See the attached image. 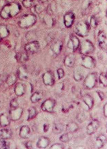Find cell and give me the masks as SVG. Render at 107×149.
Returning a JSON list of instances; mask_svg holds the SVG:
<instances>
[{"mask_svg": "<svg viewBox=\"0 0 107 149\" xmlns=\"http://www.w3.org/2000/svg\"><path fill=\"white\" fill-rule=\"evenodd\" d=\"M57 72L59 79H61L64 76V71L62 68L58 69L57 71Z\"/></svg>", "mask_w": 107, "mask_h": 149, "instance_id": "42", "label": "cell"}, {"mask_svg": "<svg viewBox=\"0 0 107 149\" xmlns=\"http://www.w3.org/2000/svg\"><path fill=\"white\" fill-rule=\"evenodd\" d=\"M64 129V125L62 124L57 123L54 125L52 128V132L55 134H60L63 132Z\"/></svg>", "mask_w": 107, "mask_h": 149, "instance_id": "30", "label": "cell"}, {"mask_svg": "<svg viewBox=\"0 0 107 149\" xmlns=\"http://www.w3.org/2000/svg\"><path fill=\"white\" fill-rule=\"evenodd\" d=\"M14 91L15 94L17 96H23L25 92V86L22 83H18L14 87Z\"/></svg>", "mask_w": 107, "mask_h": 149, "instance_id": "19", "label": "cell"}, {"mask_svg": "<svg viewBox=\"0 0 107 149\" xmlns=\"http://www.w3.org/2000/svg\"><path fill=\"white\" fill-rule=\"evenodd\" d=\"M15 58L18 62L23 63L28 61L29 57L27 53L19 52L16 54Z\"/></svg>", "mask_w": 107, "mask_h": 149, "instance_id": "25", "label": "cell"}, {"mask_svg": "<svg viewBox=\"0 0 107 149\" xmlns=\"http://www.w3.org/2000/svg\"><path fill=\"white\" fill-rule=\"evenodd\" d=\"M42 80L44 84L47 86H52L55 83V78L54 73L51 71H48L42 75Z\"/></svg>", "mask_w": 107, "mask_h": 149, "instance_id": "9", "label": "cell"}, {"mask_svg": "<svg viewBox=\"0 0 107 149\" xmlns=\"http://www.w3.org/2000/svg\"><path fill=\"white\" fill-rule=\"evenodd\" d=\"M79 129L78 124L76 123L70 122L66 126V131L68 133H74Z\"/></svg>", "mask_w": 107, "mask_h": 149, "instance_id": "28", "label": "cell"}, {"mask_svg": "<svg viewBox=\"0 0 107 149\" xmlns=\"http://www.w3.org/2000/svg\"><path fill=\"white\" fill-rule=\"evenodd\" d=\"M107 73L102 72L100 74L99 77V82L105 87H107Z\"/></svg>", "mask_w": 107, "mask_h": 149, "instance_id": "32", "label": "cell"}, {"mask_svg": "<svg viewBox=\"0 0 107 149\" xmlns=\"http://www.w3.org/2000/svg\"><path fill=\"white\" fill-rule=\"evenodd\" d=\"M17 74L20 80L25 81L28 79V71L25 65L20 66L17 70Z\"/></svg>", "mask_w": 107, "mask_h": 149, "instance_id": "16", "label": "cell"}, {"mask_svg": "<svg viewBox=\"0 0 107 149\" xmlns=\"http://www.w3.org/2000/svg\"><path fill=\"white\" fill-rule=\"evenodd\" d=\"M22 3L24 7L29 8L33 5L34 0H23Z\"/></svg>", "mask_w": 107, "mask_h": 149, "instance_id": "37", "label": "cell"}, {"mask_svg": "<svg viewBox=\"0 0 107 149\" xmlns=\"http://www.w3.org/2000/svg\"><path fill=\"white\" fill-rule=\"evenodd\" d=\"M75 15L73 13H67L64 16V23L67 28H70L74 23Z\"/></svg>", "mask_w": 107, "mask_h": 149, "instance_id": "14", "label": "cell"}, {"mask_svg": "<svg viewBox=\"0 0 107 149\" xmlns=\"http://www.w3.org/2000/svg\"><path fill=\"white\" fill-rule=\"evenodd\" d=\"M5 81L8 86H12L16 82L17 76L14 74H10L6 77Z\"/></svg>", "mask_w": 107, "mask_h": 149, "instance_id": "29", "label": "cell"}, {"mask_svg": "<svg viewBox=\"0 0 107 149\" xmlns=\"http://www.w3.org/2000/svg\"><path fill=\"white\" fill-rule=\"evenodd\" d=\"M4 80H6V79H4V76H3V75H0V86L3 84Z\"/></svg>", "mask_w": 107, "mask_h": 149, "instance_id": "46", "label": "cell"}, {"mask_svg": "<svg viewBox=\"0 0 107 149\" xmlns=\"http://www.w3.org/2000/svg\"><path fill=\"white\" fill-rule=\"evenodd\" d=\"M82 100L84 103L88 106V108L91 109L94 105V100L92 96L89 94H85L83 96Z\"/></svg>", "mask_w": 107, "mask_h": 149, "instance_id": "23", "label": "cell"}, {"mask_svg": "<svg viewBox=\"0 0 107 149\" xmlns=\"http://www.w3.org/2000/svg\"><path fill=\"white\" fill-rule=\"evenodd\" d=\"M5 1H6L7 3H10L13 2V0H5Z\"/></svg>", "mask_w": 107, "mask_h": 149, "instance_id": "48", "label": "cell"}, {"mask_svg": "<svg viewBox=\"0 0 107 149\" xmlns=\"http://www.w3.org/2000/svg\"><path fill=\"white\" fill-rule=\"evenodd\" d=\"M63 47V42L61 41L57 40L52 43L51 47V49L54 54L58 56L61 52Z\"/></svg>", "mask_w": 107, "mask_h": 149, "instance_id": "15", "label": "cell"}, {"mask_svg": "<svg viewBox=\"0 0 107 149\" xmlns=\"http://www.w3.org/2000/svg\"><path fill=\"white\" fill-rule=\"evenodd\" d=\"M13 132L8 129H4L0 130V140L10 139L12 137Z\"/></svg>", "mask_w": 107, "mask_h": 149, "instance_id": "22", "label": "cell"}, {"mask_svg": "<svg viewBox=\"0 0 107 149\" xmlns=\"http://www.w3.org/2000/svg\"><path fill=\"white\" fill-rule=\"evenodd\" d=\"M56 104L55 100L48 99L45 100L41 105V109L44 112L51 113L54 111V108Z\"/></svg>", "mask_w": 107, "mask_h": 149, "instance_id": "7", "label": "cell"}, {"mask_svg": "<svg viewBox=\"0 0 107 149\" xmlns=\"http://www.w3.org/2000/svg\"><path fill=\"white\" fill-rule=\"evenodd\" d=\"M84 76V71L80 67H78L74 70L73 77L74 80L77 81H80L83 79Z\"/></svg>", "mask_w": 107, "mask_h": 149, "instance_id": "20", "label": "cell"}, {"mask_svg": "<svg viewBox=\"0 0 107 149\" xmlns=\"http://www.w3.org/2000/svg\"><path fill=\"white\" fill-rule=\"evenodd\" d=\"M26 147L28 149H32V141H29L26 143Z\"/></svg>", "mask_w": 107, "mask_h": 149, "instance_id": "45", "label": "cell"}, {"mask_svg": "<svg viewBox=\"0 0 107 149\" xmlns=\"http://www.w3.org/2000/svg\"><path fill=\"white\" fill-rule=\"evenodd\" d=\"M28 120H31L33 118L36 116L37 114V111L34 107H31L28 109Z\"/></svg>", "mask_w": 107, "mask_h": 149, "instance_id": "33", "label": "cell"}, {"mask_svg": "<svg viewBox=\"0 0 107 149\" xmlns=\"http://www.w3.org/2000/svg\"><path fill=\"white\" fill-rule=\"evenodd\" d=\"M95 60L91 56L85 55L82 58V65L83 67L88 69H92L96 66Z\"/></svg>", "mask_w": 107, "mask_h": 149, "instance_id": "6", "label": "cell"}, {"mask_svg": "<svg viewBox=\"0 0 107 149\" xmlns=\"http://www.w3.org/2000/svg\"><path fill=\"white\" fill-rule=\"evenodd\" d=\"M64 147L63 144H61V143H54L53 145H51V146L50 147V149H63Z\"/></svg>", "mask_w": 107, "mask_h": 149, "instance_id": "41", "label": "cell"}, {"mask_svg": "<svg viewBox=\"0 0 107 149\" xmlns=\"http://www.w3.org/2000/svg\"><path fill=\"white\" fill-rule=\"evenodd\" d=\"M98 78L97 72H92L88 74L83 82L84 87L89 90L94 88L97 84Z\"/></svg>", "mask_w": 107, "mask_h": 149, "instance_id": "4", "label": "cell"}, {"mask_svg": "<svg viewBox=\"0 0 107 149\" xmlns=\"http://www.w3.org/2000/svg\"><path fill=\"white\" fill-rule=\"evenodd\" d=\"M98 25V21L97 18L94 16L92 17L90 20V25L93 28H96Z\"/></svg>", "mask_w": 107, "mask_h": 149, "instance_id": "36", "label": "cell"}, {"mask_svg": "<svg viewBox=\"0 0 107 149\" xmlns=\"http://www.w3.org/2000/svg\"><path fill=\"white\" fill-rule=\"evenodd\" d=\"M37 21V17L33 14H25L18 20V24L22 29H27L32 27Z\"/></svg>", "mask_w": 107, "mask_h": 149, "instance_id": "2", "label": "cell"}, {"mask_svg": "<svg viewBox=\"0 0 107 149\" xmlns=\"http://www.w3.org/2000/svg\"><path fill=\"white\" fill-rule=\"evenodd\" d=\"M89 25L86 21L79 22L75 26V32L80 37H86L89 33Z\"/></svg>", "mask_w": 107, "mask_h": 149, "instance_id": "3", "label": "cell"}, {"mask_svg": "<svg viewBox=\"0 0 107 149\" xmlns=\"http://www.w3.org/2000/svg\"><path fill=\"white\" fill-rule=\"evenodd\" d=\"M97 92L101 100H103L104 99L105 96L104 93L103 92L101 91H97Z\"/></svg>", "mask_w": 107, "mask_h": 149, "instance_id": "43", "label": "cell"}, {"mask_svg": "<svg viewBox=\"0 0 107 149\" xmlns=\"http://www.w3.org/2000/svg\"><path fill=\"white\" fill-rule=\"evenodd\" d=\"M30 133L31 130L29 127L27 125H23L20 130L19 135L22 138L26 139L29 137Z\"/></svg>", "mask_w": 107, "mask_h": 149, "instance_id": "21", "label": "cell"}, {"mask_svg": "<svg viewBox=\"0 0 107 149\" xmlns=\"http://www.w3.org/2000/svg\"><path fill=\"white\" fill-rule=\"evenodd\" d=\"M80 44V43L79 38L75 36L72 35L70 36V38L68 41L67 47L70 49L75 51L79 48Z\"/></svg>", "mask_w": 107, "mask_h": 149, "instance_id": "11", "label": "cell"}, {"mask_svg": "<svg viewBox=\"0 0 107 149\" xmlns=\"http://www.w3.org/2000/svg\"><path fill=\"white\" fill-rule=\"evenodd\" d=\"M103 112L105 116L107 118V103H106L103 107Z\"/></svg>", "mask_w": 107, "mask_h": 149, "instance_id": "44", "label": "cell"}, {"mask_svg": "<svg viewBox=\"0 0 107 149\" xmlns=\"http://www.w3.org/2000/svg\"><path fill=\"white\" fill-rule=\"evenodd\" d=\"M99 45L103 49H107V36L103 31H99L98 36Z\"/></svg>", "mask_w": 107, "mask_h": 149, "instance_id": "13", "label": "cell"}, {"mask_svg": "<svg viewBox=\"0 0 107 149\" xmlns=\"http://www.w3.org/2000/svg\"><path fill=\"white\" fill-rule=\"evenodd\" d=\"M10 122L9 117L5 114L0 115V125L2 127H6L10 125Z\"/></svg>", "mask_w": 107, "mask_h": 149, "instance_id": "27", "label": "cell"}, {"mask_svg": "<svg viewBox=\"0 0 107 149\" xmlns=\"http://www.w3.org/2000/svg\"><path fill=\"white\" fill-rule=\"evenodd\" d=\"M100 126V123L98 120H92L86 128V132L89 135H91L95 132Z\"/></svg>", "mask_w": 107, "mask_h": 149, "instance_id": "12", "label": "cell"}, {"mask_svg": "<svg viewBox=\"0 0 107 149\" xmlns=\"http://www.w3.org/2000/svg\"><path fill=\"white\" fill-rule=\"evenodd\" d=\"M40 1L41 3H47L48 1V0H40Z\"/></svg>", "mask_w": 107, "mask_h": 149, "instance_id": "47", "label": "cell"}, {"mask_svg": "<svg viewBox=\"0 0 107 149\" xmlns=\"http://www.w3.org/2000/svg\"><path fill=\"white\" fill-rule=\"evenodd\" d=\"M21 6L17 3H8L0 12V16L4 19H8L15 16L21 10Z\"/></svg>", "mask_w": 107, "mask_h": 149, "instance_id": "1", "label": "cell"}, {"mask_svg": "<svg viewBox=\"0 0 107 149\" xmlns=\"http://www.w3.org/2000/svg\"><path fill=\"white\" fill-rule=\"evenodd\" d=\"M10 148V143L8 141L5 140H0V149H6Z\"/></svg>", "mask_w": 107, "mask_h": 149, "instance_id": "35", "label": "cell"}, {"mask_svg": "<svg viewBox=\"0 0 107 149\" xmlns=\"http://www.w3.org/2000/svg\"><path fill=\"white\" fill-rule=\"evenodd\" d=\"M75 56L74 54H70L65 57L64 60V64L67 67H73L75 63Z\"/></svg>", "mask_w": 107, "mask_h": 149, "instance_id": "18", "label": "cell"}, {"mask_svg": "<svg viewBox=\"0 0 107 149\" xmlns=\"http://www.w3.org/2000/svg\"><path fill=\"white\" fill-rule=\"evenodd\" d=\"M60 140L63 143H67L69 141V135L68 134H63L60 137Z\"/></svg>", "mask_w": 107, "mask_h": 149, "instance_id": "38", "label": "cell"}, {"mask_svg": "<svg viewBox=\"0 0 107 149\" xmlns=\"http://www.w3.org/2000/svg\"><path fill=\"white\" fill-rule=\"evenodd\" d=\"M86 119V114L83 112H80L77 116V120L79 122L82 123L85 121Z\"/></svg>", "mask_w": 107, "mask_h": 149, "instance_id": "34", "label": "cell"}, {"mask_svg": "<svg viewBox=\"0 0 107 149\" xmlns=\"http://www.w3.org/2000/svg\"><path fill=\"white\" fill-rule=\"evenodd\" d=\"M42 98V95L39 92H35L32 95L31 100L32 103H37Z\"/></svg>", "mask_w": 107, "mask_h": 149, "instance_id": "31", "label": "cell"}, {"mask_svg": "<svg viewBox=\"0 0 107 149\" xmlns=\"http://www.w3.org/2000/svg\"><path fill=\"white\" fill-rule=\"evenodd\" d=\"M79 47L80 53L84 56L92 53L95 50L93 44L88 40L83 41L80 44Z\"/></svg>", "mask_w": 107, "mask_h": 149, "instance_id": "5", "label": "cell"}, {"mask_svg": "<svg viewBox=\"0 0 107 149\" xmlns=\"http://www.w3.org/2000/svg\"><path fill=\"white\" fill-rule=\"evenodd\" d=\"M106 141H107V138L105 136V135L104 134L99 135L97 138L96 141V144L97 148L99 149V148L103 147L106 142Z\"/></svg>", "mask_w": 107, "mask_h": 149, "instance_id": "26", "label": "cell"}, {"mask_svg": "<svg viewBox=\"0 0 107 149\" xmlns=\"http://www.w3.org/2000/svg\"><path fill=\"white\" fill-rule=\"evenodd\" d=\"M50 141L49 138L45 136H42L37 141V147L40 149L47 148L50 144Z\"/></svg>", "mask_w": 107, "mask_h": 149, "instance_id": "17", "label": "cell"}, {"mask_svg": "<svg viewBox=\"0 0 107 149\" xmlns=\"http://www.w3.org/2000/svg\"><path fill=\"white\" fill-rule=\"evenodd\" d=\"M10 107L12 109H14L19 107V103L17 99L12 100L10 102Z\"/></svg>", "mask_w": 107, "mask_h": 149, "instance_id": "40", "label": "cell"}, {"mask_svg": "<svg viewBox=\"0 0 107 149\" xmlns=\"http://www.w3.org/2000/svg\"><path fill=\"white\" fill-rule=\"evenodd\" d=\"M10 32L6 26L4 24H0V38L4 39L9 36Z\"/></svg>", "mask_w": 107, "mask_h": 149, "instance_id": "24", "label": "cell"}, {"mask_svg": "<svg viewBox=\"0 0 107 149\" xmlns=\"http://www.w3.org/2000/svg\"><path fill=\"white\" fill-rule=\"evenodd\" d=\"M23 113V109L22 107H16L12 109L10 111V117L13 121H17L21 118L22 114Z\"/></svg>", "mask_w": 107, "mask_h": 149, "instance_id": "10", "label": "cell"}, {"mask_svg": "<svg viewBox=\"0 0 107 149\" xmlns=\"http://www.w3.org/2000/svg\"><path fill=\"white\" fill-rule=\"evenodd\" d=\"M44 6H42V5H41V4H38V5H37L35 7V12L39 14H40L41 13H42L44 11Z\"/></svg>", "mask_w": 107, "mask_h": 149, "instance_id": "39", "label": "cell"}, {"mask_svg": "<svg viewBox=\"0 0 107 149\" xmlns=\"http://www.w3.org/2000/svg\"><path fill=\"white\" fill-rule=\"evenodd\" d=\"M40 49V44L37 41H32L25 46V50L27 53L34 54Z\"/></svg>", "mask_w": 107, "mask_h": 149, "instance_id": "8", "label": "cell"}]
</instances>
